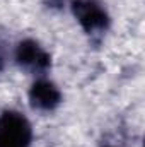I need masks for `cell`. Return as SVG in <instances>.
<instances>
[{"label": "cell", "mask_w": 145, "mask_h": 147, "mask_svg": "<svg viewBox=\"0 0 145 147\" xmlns=\"http://www.w3.org/2000/svg\"><path fill=\"white\" fill-rule=\"evenodd\" d=\"M33 127L31 121L17 110L0 113V147H31Z\"/></svg>", "instance_id": "obj_3"}, {"label": "cell", "mask_w": 145, "mask_h": 147, "mask_svg": "<svg viewBox=\"0 0 145 147\" xmlns=\"http://www.w3.org/2000/svg\"><path fill=\"white\" fill-rule=\"evenodd\" d=\"M43 3L50 10H62L63 5H65V0H43Z\"/></svg>", "instance_id": "obj_6"}, {"label": "cell", "mask_w": 145, "mask_h": 147, "mask_svg": "<svg viewBox=\"0 0 145 147\" xmlns=\"http://www.w3.org/2000/svg\"><path fill=\"white\" fill-rule=\"evenodd\" d=\"M15 65L28 75L44 77V74L51 69V55L50 51L33 38L21 39L12 51Z\"/></svg>", "instance_id": "obj_2"}, {"label": "cell", "mask_w": 145, "mask_h": 147, "mask_svg": "<svg viewBox=\"0 0 145 147\" xmlns=\"http://www.w3.org/2000/svg\"><path fill=\"white\" fill-rule=\"evenodd\" d=\"M75 21L92 43H101L111 28V16L103 0H70Z\"/></svg>", "instance_id": "obj_1"}, {"label": "cell", "mask_w": 145, "mask_h": 147, "mask_svg": "<svg viewBox=\"0 0 145 147\" xmlns=\"http://www.w3.org/2000/svg\"><path fill=\"white\" fill-rule=\"evenodd\" d=\"M101 147H118V146H113V144H104V146H101Z\"/></svg>", "instance_id": "obj_7"}, {"label": "cell", "mask_w": 145, "mask_h": 147, "mask_svg": "<svg viewBox=\"0 0 145 147\" xmlns=\"http://www.w3.org/2000/svg\"><path fill=\"white\" fill-rule=\"evenodd\" d=\"M10 55V39L5 33H0V74L5 70Z\"/></svg>", "instance_id": "obj_5"}, {"label": "cell", "mask_w": 145, "mask_h": 147, "mask_svg": "<svg viewBox=\"0 0 145 147\" xmlns=\"http://www.w3.org/2000/svg\"><path fill=\"white\" fill-rule=\"evenodd\" d=\"M28 101L34 111L51 113L62 105L63 94L53 80H50L46 77H36V80L29 87Z\"/></svg>", "instance_id": "obj_4"}]
</instances>
